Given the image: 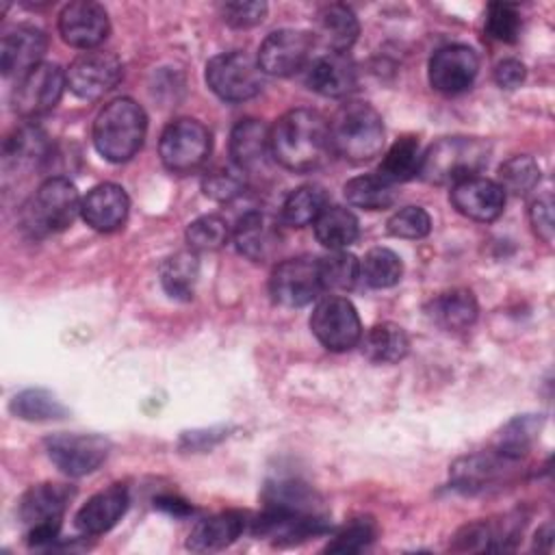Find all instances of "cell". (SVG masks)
I'll return each mask as SVG.
<instances>
[{
    "mask_svg": "<svg viewBox=\"0 0 555 555\" xmlns=\"http://www.w3.org/2000/svg\"><path fill=\"white\" fill-rule=\"evenodd\" d=\"M271 154L291 171H312L334 152L330 124L312 108H293L271 128Z\"/></svg>",
    "mask_w": 555,
    "mask_h": 555,
    "instance_id": "obj_1",
    "label": "cell"
},
{
    "mask_svg": "<svg viewBox=\"0 0 555 555\" xmlns=\"http://www.w3.org/2000/svg\"><path fill=\"white\" fill-rule=\"evenodd\" d=\"M147 117L130 98L108 102L93 121L95 150L111 163L130 160L143 145Z\"/></svg>",
    "mask_w": 555,
    "mask_h": 555,
    "instance_id": "obj_2",
    "label": "cell"
},
{
    "mask_svg": "<svg viewBox=\"0 0 555 555\" xmlns=\"http://www.w3.org/2000/svg\"><path fill=\"white\" fill-rule=\"evenodd\" d=\"M332 150L351 163L375 158L386 143V130L379 113L366 102L343 104L330 121Z\"/></svg>",
    "mask_w": 555,
    "mask_h": 555,
    "instance_id": "obj_3",
    "label": "cell"
},
{
    "mask_svg": "<svg viewBox=\"0 0 555 555\" xmlns=\"http://www.w3.org/2000/svg\"><path fill=\"white\" fill-rule=\"evenodd\" d=\"M490 145L477 137H442L431 143L423 158L418 176L431 184H457L479 176L488 165Z\"/></svg>",
    "mask_w": 555,
    "mask_h": 555,
    "instance_id": "obj_4",
    "label": "cell"
},
{
    "mask_svg": "<svg viewBox=\"0 0 555 555\" xmlns=\"http://www.w3.org/2000/svg\"><path fill=\"white\" fill-rule=\"evenodd\" d=\"M80 197L76 186L61 176L48 178L39 184L30 202L26 204L24 217L33 234H54L69 228L80 212Z\"/></svg>",
    "mask_w": 555,
    "mask_h": 555,
    "instance_id": "obj_5",
    "label": "cell"
},
{
    "mask_svg": "<svg viewBox=\"0 0 555 555\" xmlns=\"http://www.w3.org/2000/svg\"><path fill=\"white\" fill-rule=\"evenodd\" d=\"M264 72L258 59L245 52H223L208 61L206 82L225 102H243L254 98L262 89Z\"/></svg>",
    "mask_w": 555,
    "mask_h": 555,
    "instance_id": "obj_6",
    "label": "cell"
},
{
    "mask_svg": "<svg viewBox=\"0 0 555 555\" xmlns=\"http://www.w3.org/2000/svg\"><path fill=\"white\" fill-rule=\"evenodd\" d=\"M158 154L169 171L189 173L204 165V160L208 158L210 132L202 121L180 117L163 130Z\"/></svg>",
    "mask_w": 555,
    "mask_h": 555,
    "instance_id": "obj_7",
    "label": "cell"
},
{
    "mask_svg": "<svg viewBox=\"0 0 555 555\" xmlns=\"http://www.w3.org/2000/svg\"><path fill=\"white\" fill-rule=\"evenodd\" d=\"M310 330L330 351H349L362 338V323L356 306L347 297L338 295L317 301L310 314Z\"/></svg>",
    "mask_w": 555,
    "mask_h": 555,
    "instance_id": "obj_8",
    "label": "cell"
},
{
    "mask_svg": "<svg viewBox=\"0 0 555 555\" xmlns=\"http://www.w3.org/2000/svg\"><path fill=\"white\" fill-rule=\"evenodd\" d=\"M67 85V74L56 63H39L15 82L11 102L13 111L24 119H35L52 111Z\"/></svg>",
    "mask_w": 555,
    "mask_h": 555,
    "instance_id": "obj_9",
    "label": "cell"
},
{
    "mask_svg": "<svg viewBox=\"0 0 555 555\" xmlns=\"http://www.w3.org/2000/svg\"><path fill=\"white\" fill-rule=\"evenodd\" d=\"M518 466H520V460L507 457L496 449L483 451V453H470L453 462L451 481H453V488H457L460 492L479 494L514 479Z\"/></svg>",
    "mask_w": 555,
    "mask_h": 555,
    "instance_id": "obj_10",
    "label": "cell"
},
{
    "mask_svg": "<svg viewBox=\"0 0 555 555\" xmlns=\"http://www.w3.org/2000/svg\"><path fill=\"white\" fill-rule=\"evenodd\" d=\"M269 291L273 301L286 308H299L314 301L323 291L319 260L310 256L282 260L271 273Z\"/></svg>",
    "mask_w": 555,
    "mask_h": 555,
    "instance_id": "obj_11",
    "label": "cell"
},
{
    "mask_svg": "<svg viewBox=\"0 0 555 555\" xmlns=\"http://www.w3.org/2000/svg\"><path fill=\"white\" fill-rule=\"evenodd\" d=\"M46 451L61 473L82 477L108 457L111 442L98 434H54L46 440Z\"/></svg>",
    "mask_w": 555,
    "mask_h": 555,
    "instance_id": "obj_12",
    "label": "cell"
},
{
    "mask_svg": "<svg viewBox=\"0 0 555 555\" xmlns=\"http://www.w3.org/2000/svg\"><path fill=\"white\" fill-rule=\"evenodd\" d=\"M124 76V65L113 52L89 50L76 56L67 69V87L82 100H98Z\"/></svg>",
    "mask_w": 555,
    "mask_h": 555,
    "instance_id": "obj_13",
    "label": "cell"
},
{
    "mask_svg": "<svg viewBox=\"0 0 555 555\" xmlns=\"http://www.w3.org/2000/svg\"><path fill=\"white\" fill-rule=\"evenodd\" d=\"M314 37L299 28H280L267 35L258 50V65L271 76H291L299 72L312 52Z\"/></svg>",
    "mask_w": 555,
    "mask_h": 555,
    "instance_id": "obj_14",
    "label": "cell"
},
{
    "mask_svg": "<svg viewBox=\"0 0 555 555\" xmlns=\"http://www.w3.org/2000/svg\"><path fill=\"white\" fill-rule=\"evenodd\" d=\"M108 28L106 9L91 0L69 2L59 15V33L63 41L87 52L106 39Z\"/></svg>",
    "mask_w": 555,
    "mask_h": 555,
    "instance_id": "obj_15",
    "label": "cell"
},
{
    "mask_svg": "<svg viewBox=\"0 0 555 555\" xmlns=\"http://www.w3.org/2000/svg\"><path fill=\"white\" fill-rule=\"evenodd\" d=\"M479 69V59L473 48L451 43L434 52L429 59V85L447 95L466 91Z\"/></svg>",
    "mask_w": 555,
    "mask_h": 555,
    "instance_id": "obj_16",
    "label": "cell"
},
{
    "mask_svg": "<svg viewBox=\"0 0 555 555\" xmlns=\"http://www.w3.org/2000/svg\"><path fill=\"white\" fill-rule=\"evenodd\" d=\"M451 204L455 210L475 221H492L503 212L505 193L488 178L473 176L451 186Z\"/></svg>",
    "mask_w": 555,
    "mask_h": 555,
    "instance_id": "obj_17",
    "label": "cell"
},
{
    "mask_svg": "<svg viewBox=\"0 0 555 555\" xmlns=\"http://www.w3.org/2000/svg\"><path fill=\"white\" fill-rule=\"evenodd\" d=\"M48 39L35 26H15L2 35L0 41V69L4 76H22L41 63Z\"/></svg>",
    "mask_w": 555,
    "mask_h": 555,
    "instance_id": "obj_18",
    "label": "cell"
},
{
    "mask_svg": "<svg viewBox=\"0 0 555 555\" xmlns=\"http://www.w3.org/2000/svg\"><path fill=\"white\" fill-rule=\"evenodd\" d=\"M236 249L254 260V262H264L269 260L282 241L278 223L260 210H247L243 217H238L234 232H232Z\"/></svg>",
    "mask_w": 555,
    "mask_h": 555,
    "instance_id": "obj_19",
    "label": "cell"
},
{
    "mask_svg": "<svg viewBox=\"0 0 555 555\" xmlns=\"http://www.w3.org/2000/svg\"><path fill=\"white\" fill-rule=\"evenodd\" d=\"M74 496V490L65 483H37L24 492L20 499L17 516L26 529L39 525H61L63 512Z\"/></svg>",
    "mask_w": 555,
    "mask_h": 555,
    "instance_id": "obj_20",
    "label": "cell"
},
{
    "mask_svg": "<svg viewBox=\"0 0 555 555\" xmlns=\"http://www.w3.org/2000/svg\"><path fill=\"white\" fill-rule=\"evenodd\" d=\"M130 208V199L126 191L119 184L104 182L93 186L82 204H80V215L98 232H113L126 223Z\"/></svg>",
    "mask_w": 555,
    "mask_h": 555,
    "instance_id": "obj_21",
    "label": "cell"
},
{
    "mask_svg": "<svg viewBox=\"0 0 555 555\" xmlns=\"http://www.w3.org/2000/svg\"><path fill=\"white\" fill-rule=\"evenodd\" d=\"M128 509V490L121 483H113L100 492H95L78 512L76 527L85 535L106 533L117 525V520Z\"/></svg>",
    "mask_w": 555,
    "mask_h": 555,
    "instance_id": "obj_22",
    "label": "cell"
},
{
    "mask_svg": "<svg viewBox=\"0 0 555 555\" xmlns=\"http://www.w3.org/2000/svg\"><path fill=\"white\" fill-rule=\"evenodd\" d=\"M306 82L325 98H343L356 87V65L345 52H325L308 65Z\"/></svg>",
    "mask_w": 555,
    "mask_h": 555,
    "instance_id": "obj_23",
    "label": "cell"
},
{
    "mask_svg": "<svg viewBox=\"0 0 555 555\" xmlns=\"http://www.w3.org/2000/svg\"><path fill=\"white\" fill-rule=\"evenodd\" d=\"M245 514L228 509L212 514L204 520H199L189 538H186V548L195 553H210V551H221L230 546L243 531H245Z\"/></svg>",
    "mask_w": 555,
    "mask_h": 555,
    "instance_id": "obj_24",
    "label": "cell"
},
{
    "mask_svg": "<svg viewBox=\"0 0 555 555\" xmlns=\"http://www.w3.org/2000/svg\"><path fill=\"white\" fill-rule=\"evenodd\" d=\"M271 128H267L260 119H241L232 132H230V156L234 167L241 171H254L258 169L267 152H271Z\"/></svg>",
    "mask_w": 555,
    "mask_h": 555,
    "instance_id": "obj_25",
    "label": "cell"
},
{
    "mask_svg": "<svg viewBox=\"0 0 555 555\" xmlns=\"http://www.w3.org/2000/svg\"><path fill=\"white\" fill-rule=\"evenodd\" d=\"M477 312H479L477 299L468 288L444 291V293L436 295L427 306L429 319L438 327L451 330V332H460V330L470 327L477 319Z\"/></svg>",
    "mask_w": 555,
    "mask_h": 555,
    "instance_id": "obj_26",
    "label": "cell"
},
{
    "mask_svg": "<svg viewBox=\"0 0 555 555\" xmlns=\"http://www.w3.org/2000/svg\"><path fill=\"white\" fill-rule=\"evenodd\" d=\"M360 33L356 13L347 4H327L317 13V35L330 52L349 50Z\"/></svg>",
    "mask_w": 555,
    "mask_h": 555,
    "instance_id": "obj_27",
    "label": "cell"
},
{
    "mask_svg": "<svg viewBox=\"0 0 555 555\" xmlns=\"http://www.w3.org/2000/svg\"><path fill=\"white\" fill-rule=\"evenodd\" d=\"M362 340V353L375 364H395L408 356L410 338L397 323L384 321L373 325Z\"/></svg>",
    "mask_w": 555,
    "mask_h": 555,
    "instance_id": "obj_28",
    "label": "cell"
},
{
    "mask_svg": "<svg viewBox=\"0 0 555 555\" xmlns=\"http://www.w3.org/2000/svg\"><path fill=\"white\" fill-rule=\"evenodd\" d=\"M48 154V137L41 128L24 124L15 128L4 141V167L26 169L35 167Z\"/></svg>",
    "mask_w": 555,
    "mask_h": 555,
    "instance_id": "obj_29",
    "label": "cell"
},
{
    "mask_svg": "<svg viewBox=\"0 0 555 555\" xmlns=\"http://www.w3.org/2000/svg\"><path fill=\"white\" fill-rule=\"evenodd\" d=\"M312 225L317 241L323 247H330L332 251L349 247L351 243H356L360 234L356 215L340 206H325Z\"/></svg>",
    "mask_w": 555,
    "mask_h": 555,
    "instance_id": "obj_30",
    "label": "cell"
},
{
    "mask_svg": "<svg viewBox=\"0 0 555 555\" xmlns=\"http://www.w3.org/2000/svg\"><path fill=\"white\" fill-rule=\"evenodd\" d=\"M199 278L197 251L182 249L160 264V284L171 299H191Z\"/></svg>",
    "mask_w": 555,
    "mask_h": 555,
    "instance_id": "obj_31",
    "label": "cell"
},
{
    "mask_svg": "<svg viewBox=\"0 0 555 555\" xmlns=\"http://www.w3.org/2000/svg\"><path fill=\"white\" fill-rule=\"evenodd\" d=\"M343 191L351 206H358L364 210H384V208H390L397 199L395 184L382 178L379 173L356 176L345 184Z\"/></svg>",
    "mask_w": 555,
    "mask_h": 555,
    "instance_id": "obj_32",
    "label": "cell"
},
{
    "mask_svg": "<svg viewBox=\"0 0 555 555\" xmlns=\"http://www.w3.org/2000/svg\"><path fill=\"white\" fill-rule=\"evenodd\" d=\"M421 145L416 137H401L392 143V147L386 152L382 165H379V176L386 178L388 182H408L414 176H418L421 169Z\"/></svg>",
    "mask_w": 555,
    "mask_h": 555,
    "instance_id": "obj_33",
    "label": "cell"
},
{
    "mask_svg": "<svg viewBox=\"0 0 555 555\" xmlns=\"http://www.w3.org/2000/svg\"><path fill=\"white\" fill-rule=\"evenodd\" d=\"M325 206L327 197L319 184L297 186L282 204V221L293 228H304L308 223H314Z\"/></svg>",
    "mask_w": 555,
    "mask_h": 555,
    "instance_id": "obj_34",
    "label": "cell"
},
{
    "mask_svg": "<svg viewBox=\"0 0 555 555\" xmlns=\"http://www.w3.org/2000/svg\"><path fill=\"white\" fill-rule=\"evenodd\" d=\"M9 410L13 416L22 421H33V423L54 421L67 414L65 405L50 390H43V388H26L13 395Z\"/></svg>",
    "mask_w": 555,
    "mask_h": 555,
    "instance_id": "obj_35",
    "label": "cell"
},
{
    "mask_svg": "<svg viewBox=\"0 0 555 555\" xmlns=\"http://www.w3.org/2000/svg\"><path fill=\"white\" fill-rule=\"evenodd\" d=\"M403 262L388 247H373L360 262V275L373 288H390L401 280Z\"/></svg>",
    "mask_w": 555,
    "mask_h": 555,
    "instance_id": "obj_36",
    "label": "cell"
},
{
    "mask_svg": "<svg viewBox=\"0 0 555 555\" xmlns=\"http://www.w3.org/2000/svg\"><path fill=\"white\" fill-rule=\"evenodd\" d=\"M319 275L323 291H351L360 278V260L345 249H336L319 258Z\"/></svg>",
    "mask_w": 555,
    "mask_h": 555,
    "instance_id": "obj_37",
    "label": "cell"
},
{
    "mask_svg": "<svg viewBox=\"0 0 555 555\" xmlns=\"http://www.w3.org/2000/svg\"><path fill=\"white\" fill-rule=\"evenodd\" d=\"M540 425H542L540 416H533V414L516 416L501 429L496 440V451H501L507 457L522 460L529 453L533 440L538 438Z\"/></svg>",
    "mask_w": 555,
    "mask_h": 555,
    "instance_id": "obj_38",
    "label": "cell"
},
{
    "mask_svg": "<svg viewBox=\"0 0 555 555\" xmlns=\"http://www.w3.org/2000/svg\"><path fill=\"white\" fill-rule=\"evenodd\" d=\"M538 182H540V165L527 154L512 156L499 167L496 184L503 189V193L527 195L529 191L535 189Z\"/></svg>",
    "mask_w": 555,
    "mask_h": 555,
    "instance_id": "obj_39",
    "label": "cell"
},
{
    "mask_svg": "<svg viewBox=\"0 0 555 555\" xmlns=\"http://www.w3.org/2000/svg\"><path fill=\"white\" fill-rule=\"evenodd\" d=\"M230 236L228 221L219 215H202L186 228V243L193 251H212L225 245Z\"/></svg>",
    "mask_w": 555,
    "mask_h": 555,
    "instance_id": "obj_40",
    "label": "cell"
},
{
    "mask_svg": "<svg viewBox=\"0 0 555 555\" xmlns=\"http://www.w3.org/2000/svg\"><path fill=\"white\" fill-rule=\"evenodd\" d=\"M375 535H377V527H375L373 518L358 516V518H351L347 525H343L332 535L325 551L327 553H360L375 540Z\"/></svg>",
    "mask_w": 555,
    "mask_h": 555,
    "instance_id": "obj_41",
    "label": "cell"
},
{
    "mask_svg": "<svg viewBox=\"0 0 555 555\" xmlns=\"http://www.w3.org/2000/svg\"><path fill=\"white\" fill-rule=\"evenodd\" d=\"M520 26H522L520 13L516 11L514 4H507V2L488 4L483 28L490 39L501 43H514L520 35Z\"/></svg>",
    "mask_w": 555,
    "mask_h": 555,
    "instance_id": "obj_42",
    "label": "cell"
},
{
    "mask_svg": "<svg viewBox=\"0 0 555 555\" xmlns=\"http://www.w3.org/2000/svg\"><path fill=\"white\" fill-rule=\"evenodd\" d=\"M431 230V219L421 206H405L388 219V232L397 238H423Z\"/></svg>",
    "mask_w": 555,
    "mask_h": 555,
    "instance_id": "obj_43",
    "label": "cell"
},
{
    "mask_svg": "<svg viewBox=\"0 0 555 555\" xmlns=\"http://www.w3.org/2000/svg\"><path fill=\"white\" fill-rule=\"evenodd\" d=\"M243 191V171L238 167H221L204 178V193L212 199L228 202Z\"/></svg>",
    "mask_w": 555,
    "mask_h": 555,
    "instance_id": "obj_44",
    "label": "cell"
},
{
    "mask_svg": "<svg viewBox=\"0 0 555 555\" xmlns=\"http://www.w3.org/2000/svg\"><path fill=\"white\" fill-rule=\"evenodd\" d=\"M267 4L264 2H228L221 7L223 22L232 28H249L264 20Z\"/></svg>",
    "mask_w": 555,
    "mask_h": 555,
    "instance_id": "obj_45",
    "label": "cell"
},
{
    "mask_svg": "<svg viewBox=\"0 0 555 555\" xmlns=\"http://www.w3.org/2000/svg\"><path fill=\"white\" fill-rule=\"evenodd\" d=\"M529 219L533 225V232L544 241L551 243L553 241V208H551V199H535L529 208Z\"/></svg>",
    "mask_w": 555,
    "mask_h": 555,
    "instance_id": "obj_46",
    "label": "cell"
},
{
    "mask_svg": "<svg viewBox=\"0 0 555 555\" xmlns=\"http://www.w3.org/2000/svg\"><path fill=\"white\" fill-rule=\"evenodd\" d=\"M525 65L518 59H503L494 65V82L501 89H516L525 80Z\"/></svg>",
    "mask_w": 555,
    "mask_h": 555,
    "instance_id": "obj_47",
    "label": "cell"
},
{
    "mask_svg": "<svg viewBox=\"0 0 555 555\" xmlns=\"http://www.w3.org/2000/svg\"><path fill=\"white\" fill-rule=\"evenodd\" d=\"M154 505L158 507V509H163V512H167L169 516H186L189 512H191V505L186 503V501H182V499H178V496H158L156 501H154Z\"/></svg>",
    "mask_w": 555,
    "mask_h": 555,
    "instance_id": "obj_48",
    "label": "cell"
}]
</instances>
